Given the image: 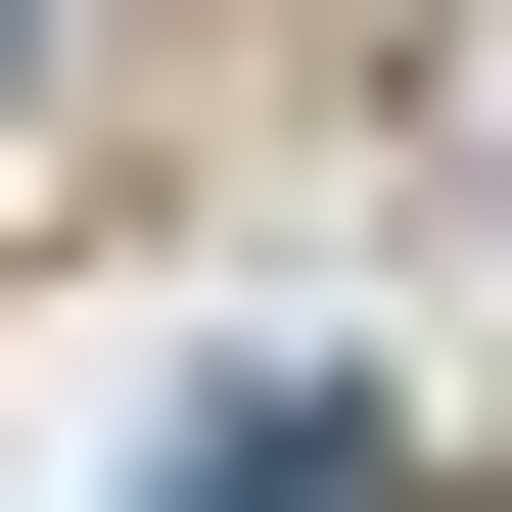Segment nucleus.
I'll list each match as a JSON object with an SVG mask.
<instances>
[{
    "label": "nucleus",
    "mask_w": 512,
    "mask_h": 512,
    "mask_svg": "<svg viewBox=\"0 0 512 512\" xmlns=\"http://www.w3.org/2000/svg\"><path fill=\"white\" fill-rule=\"evenodd\" d=\"M0 47H47V0H0Z\"/></svg>",
    "instance_id": "obj_2"
},
{
    "label": "nucleus",
    "mask_w": 512,
    "mask_h": 512,
    "mask_svg": "<svg viewBox=\"0 0 512 512\" xmlns=\"http://www.w3.org/2000/svg\"><path fill=\"white\" fill-rule=\"evenodd\" d=\"M140 512H419V466H373L326 373H187V466H140Z\"/></svg>",
    "instance_id": "obj_1"
}]
</instances>
